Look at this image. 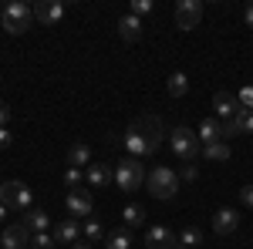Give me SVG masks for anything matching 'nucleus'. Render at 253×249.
I'll return each mask as SVG.
<instances>
[{"label":"nucleus","mask_w":253,"mask_h":249,"mask_svg":"<svg viewBox=\"0 0 253 249\" xmlns=\"http://www.w3.org/2000/svg\"><path fill=\"white\" fill-rule=\"evenodd\" d=\"M240 98L236 95H230V91H216L213 95V111H216V118L219 121H233L236 115H240Z\"/></svg>","instance_id":"9"},{"label":"nucleus","mask_w":253,"mask_h":249,"mask_svg":"<svg viewBox=\"0 0 253 249\" xmlns=\"http://www.w3.org/2000/svg\"><path fill=\"white\" fill-rule=\"evenodd\" d=\"M132 14H135V17L152 14V0H132Z\"/></svg>","instance_id":"29"},{"label":"nucleus","mask_w":253,"mask_h":249,"mask_svg":"<svg viewBox=\"0 0 253 249\" xmlns=\"http://www.w3.org/2000/svg\"><path fill=\"white\" fill-rule=\"evenodd\" d=\"M186 91H189V77L182 74V71H172V74H169V95L182 98Z\"/></svg>","instance_id":"22"},{"label":"nucleus","mask_w":253,"mask_h":249,"mask_svg":"<svg viewBox=\"0 0 253 249\" xmlns=\"http://www.w3.org/2000/svg\"><path fill=\"white\" fill-rule=\"evenodd\" d=\"M145 185H149V192H152L156 199H172L175 192H179V175H175L169 165H156V169L149 172V178H145Z\"/></svg>","instance_id":"4"},{"label":"nucleus","mask_w":253,"mask_h":249,"mask_svg":"<svg viewBox=\"0 0 253 249\" xmlns=\"http://www.w3.org/2000/svg\"><path fill=\"white\" fill-rule=\"evenodd\" d=\"M162 121L156 115H145V118H135L132 125H128V132H125V148L132 158H142V155H152L162 145Z\"/></svg>","instance_id":"1"},{"label":"nucleus","mask_w":253,"mask_h":249,"mask_svg":"<svg viewBox=\"0 0 253 249\" xmlns=\"http://www.w3.org/2000/svg\"><path fill=\"white\" fill-rule=\"evenodd\" d=\"M51 236H54V243H64V246L71 243V246H75V243H78V236H81L78 219H61L58 226H54V232H51Z\"/></svg>","instance_id":"17"},{"label":"nucleus","mask_w":253,"mask_h":249,"mask_svg":"<svg viewBox=\"0 0 253 249\" xmlns=\"http://www.w3.org/2000/svg\"><path fill=\"white\" fill-rule=\"evenodd\" d=\"M31 27H34V7H31V3L14 0V3L3 7V31H7V34H24V31H31Z\"/></svg>","instance_id":"2"},{"label":"nucleus","mask_w":253,"mask_h":249,"mask_svg":"<svg viewBox=\"0 0 253 249\" xmlns=\"http://www.w3.org/2000/svg\"><path fill=\"white\" fill-rule=\"evenodd\" d=\"M236 98H240V105H243V108H250V111H253V84L240 88V95H236Z\"/></svg>","instance_id":"30"},{"label":"nucleus","mask_w":253,"mask_h":249,"mask_svg":"<svg viewBox=\"0 0 253 249\" xmlns=\"http://www.w3.org/2000/svg\"><path fill=\"white\" fill-rule=\"evenodd\" d=\"M179 178H186V182H193V178H196V165H193V162H186V169H182Z\"/></svg>","instance_id":"34"},{"label":"nucleus","mask_w":253,"mask_h":249,"mask_svg":"<svg viewBox=\"0 0 253 249\" xmlns=\"http://www.w3.org/2000/svg\"><path fill=\"white\" fill-rule=\"evenodd\" d=\"M78 182H81V169H71V165H68V169H64V185L75 189Z\"/></svg>","instance_id":"28"},{"label":"nucleus","mask_w":253,"mask_h":249,"mask_svg":"<svg viewBox=\"0 0 253 249\" xmlns=\"http://www.w3.org/2000/svg\"><path fill=\"white\" fill-rule=\"evenodd\" d=\"M71 249H91V246H88V243H75Z\"/></svg>","instance_id":"37"},{"label":"nucleus","mask_w":253,"mask_h":249,"mask_svg":"<svg viewBox=\"0 0 253 249\" xmlns=\"http://www.w3.org/2000/svg\"><path fill=\"white\" fill-rule=\"evenodd\" d=\"M175 249H186V246H175Z\"/></svg>","instance_id":"38"},{"label":"nucleus","mask_w":253,"mask_h":249,"mask_svg":"<svg viewBox=\"0 0 253 249\" xmlns=\"http://www.w3.org/2000/svg\"><path fill=\"white\" fill-rule=\"evenodd\" d=\"M240 229V212L236 209H219L213 215V232H219V236H230V232Z\"/></svg>","instance_id":"16"},{"label":"nucleus","mask_w":253,"mask_h":249,"mask_svg":"<svg viewBox=\"0 0 253 249\" xmlns=\"http://www.w3.org/2000/svg\"><path fill=\"white\" fill-rule=\"evenodd\" d=\"M68 165H71V169H84V165H91V148H88L84 142H75L71 152H68Z\"/></svg>","instance_id":"19"},{"label":"nucleus","mask_w":253,"mask_h":249,"mask_svg":"<svg viewBox=\"0 0 253 249\" xmlns=\"http://www.w3.org/2000/svg\"><path fill=\"white\" fill-rule=\"evenodd\" d=\"M206 158H213V162H230V145H226V142L206 145Z\"/></svg>","instance_id":"25"},{"label":"nucleus","mask_w":253,"mask_h":249,"mask_svg":"<svg viewBox=\"0 0 253 249\" xmlns=\"http://www.w3.org/2000/svg\"><path fill=\"white\" fill-rule=\"evenodd\" d=\"M105 246H108V249H132V232H128V229H118V232H112Z\"/></svg>","instance_id":"24"},{"label":"nucleus","mask_w":253,"mask_h":249,"mask_svg":"<svg viewBox=\"0 0 253 249\" xmlns=\"http://www.w3.org/2000/svg\"><path fill=\"white\" fill-rule=\"evenodd\" d=\"M0 202L7 206V209H31V189L20 182V178H10V182H3L0 185Z\"/></svg>","instance_id":"6"},{"label":"nucleus","mask_w":253,"mask_h":249,"mask_svg":"<svg viewBox=\"0 0 253 249\" xmlns=\"http://www.w3.org/2000/svg\"><path fill=\"white\" fill-rule=\"evenodd\" d=\"M34 20H38V24H58V20H64V3H58V0L38 3V7H34Z\"/></svg>","instance_id":"15"},{"label":"nucleus","mask_w":253,"mask_h":249,"mask_svg":"<svg viewBox=\"0 0 253 249\" xmlns=\"http://www.w3.org/2000/svg\"><path fill=\"white\" fill-rule=\"evenodd\" d=\"M7 121H10V108L7 101H0V128H7Z\"/></svg>","instance_id":"33"},{"label":"nucleus","mask_w":253,"mask_h":249,"mask_svg":"<svg viewBox=\"0 0 253 249\" xmlns=\"http://www.w3.org/2000/svg\"><path fill=\"white\" fill-rule=\"evenodd\" d=\"M3 219H7V206L0 202V222H3Z\"/></svg>","instance_id":"36"},{"label":"nucleus","mask_w":253,"mask_h":249,"mask_svg":"<svg viewBox=\"0 0 253 249\" xmlns=\"http://www.w3.org/2000/svg\"><path fill=\"white\" fill-rule=\"evenodd\" d=\"M223 132H226V138H233V135H253V111L250 108H240V115L233 121H223Z\"/></svg>","instance_id":"14"},{"label":"nucleus","mask_w":253,"mask_h":249,"mask_svg":"<svg viewBox=\"0 0 253 249\" xmlns=\"http://www.w3.org/2000/svg\"><path fill=\"white\" fill-rule=\"evenodd\" d=\"M240 202H243L247 209H253V185H243V189H240Z\"/></svg>","instance_id":"31"},{"label":"nucleus","mask_w":253,"mask_h":249,"mask_svg":"<svg viewBox=\"0 0 253 249\" xmlns=\"http://www.w3.org/2000/svg\"><path fill=\"white\" fill-rule=\"evenodd\" d=\"M179 236H172L169 226H152L145 232V249H175Z\"/></svg>","instance_id":"11"},{"label":"nucleus","mask_w":253,"mask_h":249,"mask_svg":"<svg viewBox=\"0 0 253 249\" xmlns=\"http://www.w3.org/2000/svg\"><path fill=\"white\" fill-rule=\"evenodd\" d=\"M169 142H172V152L179 162H193L196 155H199V138H196L193 128H186V125H175L172 135H169Z\"/></svg>","instance_id":"5"},{"label":"nucleus","mask_w":253,"mask_h":249,"mask_svg":"<svg viewBox=\"0 0 253 249\" xmlns=\"http://www.w3.org/2000/svg\"><path fill=\"white\" fill-rule=\"evenodd\" d=\"M199 243H203V232L196 229V226H186V229L179 232V246H186V249H199Z\"/></svg>","instance_id":"23"},{"label":"nucleus","mask_w":253,"mask_h":249,"mask_svg":"<svg viewBox=\"0 0 253 249\" xmlns=\"http://www.w3.org/2000/svg\"><path fill=\"white\" fill-rule=\"evenodd\" d=\"M243 17H247V24L253 27V3H247V10H243Z\"/></svg>","instance_id":"35"},{"label":"nucleus","mask_w":253,"mask_h":249,"mask_svg":"<svg viewBox=\"0 0 253 249\" xmlns=\"http://www.w3.org/2000/svg\"><path fill=\"white\" fill-rule=\"evenodd\" d=\"M64 206H68V219H91V192L71 189L68 199H64Z\"/></svg>","instance_id":"8"},{"label":"nucleus","mask_w":253,"mask_h":249,"mask_svg":"<svg viewBox=\"0 0 253 249\" xmlns=\"http://www.w3.org/2000/svg\"><path fill=\"white\" fill-rule=\"evenodd\" d=\"M122 219H125V226H128V229H135V226L145 222V209L132 202V206H125V209H122Z\"/></svg>","instance_id":"21"},{"label":"nucleus","mask_w":253,"mask_h":249,"mask_svg":"<svg viewBox=\"0 0 253 249\" xmlns=\"http://www.w3.org/2000/svg\"><path fill=\"white\" fill-rule=\"evenodd\" d=\"M142 182H145V169H142V162L132 158V155H125V158L115 165V185L122 192H135V189H142Z\"/></svg>","instance_id":"3"},{"label":"nucleus","mask_w":253,"mask_h":249,"mask_svg":"<svg viewBox=\"0 0 253 249\" xmlns=\"http://www.w3.org/2000/svg\"><path fill=\"white\" fill-rule=\"evenodd\" d=\"M84 182H88L91 189H105L108 182H115V169H108L105 162H91L88 172H84Z\"/></svg>","instance_id":"12"},{"label":"nucleus","mask_w":253,"mask_h":249,"mask_svg":"<svg viewBox=\"0 0 253 249\" xmlns=\"http://www.w3.org/2000/svg\"><path fill=\"white\" fill-rule=\"evenodd\" d=\"M203 145H213V142H226V132H223V121L219 118H203L199 121V135H196Z\"/></svg>","instance_id":"13"},{"label":"nucleus","mask_w":253,"mask_h":249,"mask_svg":"<svg viewBox=\"0 0 253 249\" xmlns=\"http://www.w3.org/2000/svg\"><path fill=\"white\" fill-rule=\"evenodd\" d=\"M31 246L34 249H51L54 246V236H51V232H38V236H31Z\"/></svg>","instance_id":"27"},{"label":"nucleus","mask_w":253,"mask_h":249,"mask_svg":"<svg viewBox=\"0 0 253 249\" xmlns=\"http://www.w3.org/2000/svg\"><path fill=\"white\" fill-rule=\"evenodd\" d=\"M138 34H142V17L125 14V17L118 20V37L122 40H138Z\"/></svg>","instance_id":"18"},{"label":"nucleus","mask_w":253,"mask_h":249,"mask_svg":"<svg viewBox=\"0 0 253 249\" xmlns=\"http://www.w3.org/2000/svg\"><path fill=\"white\" fill-rule=\"evenodd\" d=\"M20 222H24L31 232H44V229H47V212H44V209H27Z\"/></svg>","instance_id":"20"},{"label":"nucleus","mask_w":253,"mask_h":249,"mask_svg":"<svg viewBox=\"0 0 253 249\" xmlns=\"http://www.w3.org/2000/svg\"><path fill=\"white\" fill-rule=\"evenodd\" d=\"M203 20V3L199 0H179L175 3V27L179 31H193Z\"/></svg>","instance_id":"7"},{"label":"nucleus","mask_w":253,"mask_h":249,"mask_svg":"<svg viewBox=\"0 0 253 249\" xmlns=\"http://www.w3.org/2000/svg\"><path fill=\"white\" fill-rule=\"evenodd\" d=\"M31 243V229L24 226V222H14V226H7L3 236H0V249H24Z\"/></svg>","instance_id":"10"},{"label":"nucleus","mask_w":253,"mask_h":249,"mask_svg":"<svg viewBox=\"0 0 253 249\" xmlns=\"http://www.w3.org/2000/svg\"><path fill=\"white\" fill-rule=\"evenodd\" d=\"M81 232H84V239H88V243H98V239L105 236V229H101V222H98V219H88V222L81 226Z\"/></svg>","instance_id":"26"},{"label":"nucleus","mask_w":253,"mask_h":249,"mask_svg":"<svg viewBox=\"0 0 253 249\" xmlns=\"http://www.w3.org/2000/svg\"><path fill=\"white\" fill-rule=\"evenodd\" d=\"M10 142H14L10 128H0V148H10Z\"/></svg>","instance_id":"32"}]
</instances>
